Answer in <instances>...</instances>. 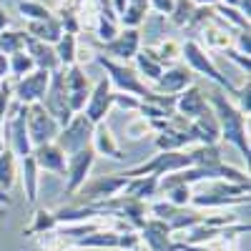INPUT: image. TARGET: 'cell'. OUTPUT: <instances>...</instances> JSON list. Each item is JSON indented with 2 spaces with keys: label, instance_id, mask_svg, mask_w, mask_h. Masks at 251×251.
<instances>
[{
  "label": "cell",
  "instance_id": "obj_44",
  "mask_svg": "<svg viewBox=\"0 0 251 251\" xmlns=\"http://www.w3.org/2000/svg\"><path fill=\"white\" fill-rule=\"evenodd\" d=\"M113 106L121 108V111H133V113H138V108H141V98L128 96V93H113Z\"/></svg>",
  "mask_w": 251,
  "mask_h": 251
},
{
  "label": "cell",
  "instance_id": "obj_25",
  "mask_svg": "<svg viewBox=\"0 0 251 251\" xmlns=\"http://www.w3.org/2000/svg\"><path fill=\"white\" fill-rule=\"evenodd\" d=\"M121 194L136 201H151L153 196H158V176H133Z\"/></svg>",
  "mask_w": 251,
  "mask_h": 251
},
{
  "label": "cell",
  "instance_id": "obj_54",
  "mask_svg": "<svg viewBox=\"0 0 251 251\" xmlns=\"http://www.w3.org/2000/svg\"><path fill=\"white\" fill-rule=\"evenodd\" d=\"M3 151H8V143H5V138H3V133H0V153Z\"/></svg>",
  "mask_w": 251,
  "mask_h": 251
},
{
  "label": "cell",
  "instance_id": "obj_45",
  "mask_svg": "<svg viewBox=\"0 0 251 251\" xmlns=\"http://www.w3.org/2000/svg\"><path fill=\"white\" fill-rule=\"evenodd\" d=\"M138 249H141L138 231H123V234H118V251H138Z\"/></svg>",
  "mask_w": 251,
  "mask_h": 251
},
{
  "label": "cell",
  "instance_id": "obj_13",
  "mask_svg": "<svg viewBox=\"0 0 251 251\" xmlns=\"http://www.w3.org/2000/svg\"><path fill=\"white\" fill-rule=\"evenodd\" d=\"M113 108V91H111V80L103 75L96 86L91 88V96H88V103L83 108V116H86L93 126L106 121V116L111 113Z\"/></svg>",
  "mask_w": 251,
  "mask_h": 251
},
{
  "label": "cell",
  "instance_id": "obj_50",
  "mask_svg": "<svg viewBox=\"0 0 251 251\" xmlns=\"http://www.w3.org/2000/svg\"><path fill=\"white\" fill-rule=\"evenodd\" d=\"M8 25H10V18H8L5 8L0 5V33H3V30H8Z\"/></svg>",
  "mask_w": 251,
  "mask_h": 251
},
{
  "label": "cell",
  "instance_id": "obj_38",
  "mask_svg": "<svg viewBox=\"0 0 251 251\" xmlns=\"http://www.w3.org/2000/svg\"><path fill=\"white\" fill-rule=\"evenodd\" d=\"M194 10H196V5L191 3V0H176V3H174V10H171V15H169L171 25L186 28L188 20H191V15H194Z\"/></svg>",
  "mask_w": 251,
  "mask_h": 251
},
{
  "label": "cell",
  "instance_id": "obj_24",
  "mask_svg": "<svg viewBox=\"0 0 251 251\" xmlns=\"http://www.w3.org/2000/svg\"><path fill=\"white\" fill-rule=\"evenodd\" d=\"M133 60H136V73H138V78L143 80H151V83H156L158 78H161V73H163V63L156 58V53H153V48L151 46H146V48H141L136 55H133Z\"/></svg>",
  "mask_w": 251,
  "mask_h": 251
},
{
  "label": "cell",
  "instance_id": "obj_28",
  "mask_svg": "<svg viewBox=\"0 0 251 251\" xmlns=\"http://www.w3.org/2000/svg\"><path fill=\"white\" fill-rule=\"evenodd\" d=\"M188 158H191V166H216V163H224L221 158V146H191L186 149Z\"/></svg>",
  "mask_w": 251,
  "mask_h": 251
},
{
  "label": "cell",
  "instance_id": "obj_9",
  "mask_svg": "<svg viewBox=\"0 0 251 251\" xmlns=\"http://www.w3.org/2000/svg\"><path fill=\"white\" fill-rule=\"evenodd\" d=\"M40 106L55 118V123L60 126V128L73 118V111L68 108V93H66V86H63V68L50 73V83L46 88V96H43V100H40Z\"/></svg>",
  "mask_w": 251,
  "mask_h": 251
},
{
  "label": "cell",
  "instance_id": "obj_10",
  "mask_svg": "<svg viewBox=\"0 0 251 251\" xmlns=\"http://www.w3.org/2000/svg\"><path fill=\"white\" fill-rule=\"evenodd\" d=\"M93 163H96V151L91 146L68 156V161H66V196H75L78 188L91 178L88 174L93 169Z\"/></svg>",
  "mask_w": 251,
  "mask_h": 251
},
{
  "label": "cell",
  "instance_id": "obj_40",
  "mask_svg": "<svg viewBox=\"0 0 251 251\" xmlns=\"http://www.w3.org/2000/svg\"><path fill=\"white\" fill-rule=\"evenodd\" d=\"M214 13H219L216 18H221L226 25L231 23V25H236L239 30H249V18H244V15L236 10V8H228V5H221V3H216V5H214Z\"/></svg>",
  "mask_w": 251,
  "mask_h": 251
},
{
  "label": "cell",
  "instance_id": "obj_35",
  "mask_svg": "<svg viewBox=\"0 0 251 251\" xmlns=\"http://www.w3.org/2000/svg\"><path fill=\"white\" fill-rule=\"evenodd\" d=\"M33 71H35V63H33V58H30L25 50L8 55V75H13L15 80L25 78V75L33 73Z\"/></svg>",
  "mask_w": 251,
  "mask_h": 251
},
{
  "label": "cell",
  "instance_id": "obj_43",
  "mask_svg": "<svg viewBox=\"0 0 251 251\" xmlns=\"http://www.w3.org/2000/svg\"><path fill=\"white\" fill-rule=\"evenodd\" d=\"M141 25H143L146 35H151V38L163 35V38H166V18H163V15H146Z\"/></svg>",
  "mask_w": 251,
  "mask_h": 251
},
{
  "label": "cell",
  "instance_id": "obj_52",
  "mask_svg": "<svg viewBox=\"0 0 251 251\" xmlns=\"http://www.w3.org/2000/svg\"><path fill=\"white\" fill-rule=\"evenodd\" d=\"M0 206H10V196H8V191H0Z\"/></svg>",
  "mask_w": 251,
  "mask_h": 251
},
{
  "label": "cell",
  "instance_id": "obj_8",
  "mask_svg": "<svg viewBox=\"0 0 251 251\" xmlns=\"http://www.w3.org/2000/svg\"><path fill=\"white\" fill-rule=\"evenodd\" d=\"M25 126H28V138H30V146H46V143H55L58 133H60V126L55 123V118L40 106V103H30L28 106V118H25Z\"/></svg>",
  "mask_w": 251,
  "mask_h": 251
},
{
  "label": "cell",
  "instance_id": "obj_55",
  "mask_svg": "<svg viewBox=\"0 0 251 251\" xmlns=\"http://www.w3.org/2000/svg\"><path fill=\"white\" fill-rule=\"evenodd\" d=\"M63 251H80V249H75V246H73V249H63Z\"/></svg>",
  "mask_w": 251,
  "mask_h": 251
},
{
  "label": "cell",
  "instance_id": "obj_27",
  "mask_svg": "<svg viewBox=\"0 0 251 251\" xmlns=\"http://www.w3.org/2000/svg\"><path fill=\"white\" fill-rule=\"evenodd\" d=\"M58 228V221H55V214L48 211V208H35L33 211V221L30 226L23 228V236H43V234H50Z\"/></svg>",
  "mask_w": 251,
  "mask_h": 251
},
{
  "label": "cell",
  "instance_id": "obj_1",
  "mask_svg": "<svg viewBox=\"0 0 251 251\" xmlns=\"http://www.w3.org/2000/svg\"><path fill=\"white\" fill-rule=\"evenodd\" d=\"M208 106H211L216 121H219V128H221V141L236 146V149L241 151V156L249 161L251 156V146H249V133H246V116L239 113V108L234 106L231 96H228L224 88L214 86L211 93L206 96Z\"/></svg>",
  "mask_w": 251,
  "mask_h": 251
},
{
  "label": "cell",
  "instance_id": "obj_34",
  "mask_svg": "<svg viewBox=\"0 0 251 251\" xmlns=\"http://www.w3.org/2000/svg\"><path fill=\"white\" fill-rule=\"evenodd\" d=\"M18 13L23 15L30 23H38V20H48L55 15V10H50L46 3L40 0H18Z\"/></svg>",
  "mask_w": 251,
  "mask_h": 251
},
{
  "label": "cell",
  "instance_id": "obj_17",
  "mask_svg": "<svg viewBox=\"0 0 251 251\" xmlns=\"http://www.w3.org/2000/svg\"><path fill=\"white\" fill-rule=\"evenodd\" d=\"M30 156H33V161L38 166V171H48V174H55V176H66V161H68V156L63 153L55 143L35 146Z\"/></svg>",
  "mask_w": 251,
  "mask_h": 251
},
{
  "label": "cell",
  "instance_id": "obj_23",
  "mask_svg": "<svg viewBox=\"0 0 251 251\" xmlns=\"http://www.w3.org/2000/svg\"><path fill=\"white\" fill-rule=\"evenodd\" d=\"M25 33L35 40H40V43H48V46H55L58 40L63 38V28H60V20L58 15L48 18V20H38V23H25Z\"/></svg>",
  "mask_w": 251,
  "mask_h": 251
},
{
  "label": "cell",
  "instance_id": "obj_41",
  "mask_svg": "<svg viewBox=\"0 0 251 251\" xmlns=\"http://www.w3.org/2000/svg\"><path fill=\"white\" fill-rule=\"evenodd\" d=\"M161 196H163L166 201H171L174 206H178V208H188L194 191H191V186H171L169 191H163Z\"/></svg>",
  "mask_w": 251,
  "mask_h": 251
},
{
  "label": "cell",
  "instance_id": "obj_48",
  "mask_svg": "<svg viewBox=\"0 0 251 251\" xmlns=\"http://www.w3.org/2000/svg\"><path fill=\"white\" fill-rule=\"evenodd\" d=\"M236 50L239 53H244L246 58H249V53H251V38H249V30H239V38H236Z\"/></svg>",
  "mask_w": 251,
  "mask_h": 251
},
{
  "label": "cell",
  "instance_id": "obj_21",
  "mask_svg": "<svg viewBox=\"0 0 251 251\" xmlns=\"http://www.w3.org/2000/svg\"><path fill=\"white\" fill-rule=\"evenodd\" d=\"M25 53L33 58L35 68H40V71L53 73V71L60 68L58 55H55V48L48 46V43H40V40H35V38H30V35H28V40H25Z\"/></svg>",
  "mask_w": 251,
  "mask_h": 251
},
{
  "label": "cell",
  "instance_id": "obj_31",
  "mask_svg": "<svg viewBox=\"0 0 251 251\" xmlns=\"http://www.w3.org/2000/svg\"><path fill=\"white\" fill-rule=\"evenodd\" d=\"M151 48H153L156 58L163 63L166 68L176 66V63L181 60V40H176V38H161L158 43L151 46Z\"/></svg>",
  "mask_w": 251,
  "mask_h": 251
},
{
  "label": "cell",
  "instance_id": "obj_30",
  "mask_svg": "<svg viewBox=\"0 0 251 251\" xmlns=\"http://www.w3.org/2000/svg\"><path fill=\"white\" fill-rule=\"evenodd\" d=\"M73 246L75 249H118V234L103 228V231H93L83 239H75Z\"/></svg>",
  "mask_w": 251,
  "mask_h": 251
},
{
  "label": "cell",
  "instance_id": "obj_19",
  "mask_svg": "<svg viewBox=\"0 0 251 251\" xmlns=\"http://www.w3.org/2000/svg\"><path fill=\"white\" fill-rule=\"evenodd\" d=\"M203 111H208V100H206V96H203V91L199 86H188L186 91H181L176 96V113L178 116L194 121Z\"/></svg>",
  "mask_w": 251,
  "mask_h": 251
},
{
  "label": "cell",
  "instance_id": "obj_32",
  "mask_svg": "<svg viewBox=\"0 0 251 251\" xmlns=\"http://www.w3.org/2000/svg\"><path fill=\"white\" fill-rule=\"evenodd\" d=\"M18 181V158L8 149L0 153V191H10Z\"/></svg>",
  "mask_w": 251,
  "mask_h": 251
},
{
  "label": "cell",
  "instance_id": "obj_42",
  "mask_svg": "<svg viewBox=\"0 0 251 251\" xmlns=\"http://www.w3.org/2000/svg\"><path fill=\"white\" fill-rule=\"evenodd\" d=\"M231 98H236L234 106L239 108V113H244V116L249 118V111H251V88H249V78H244V80L239 83V86H236V93H234Z\"/></svg>",
  "mask_w": 251,
  "mask_h": 251
},
{
  "label": "cell",
  "instance_id": "obj_56",
  "mask_svg": "<svg viewBox=\"0 0 251 251\" xmlns=\"http://www.w3.org/2000/svg\"><path fill=\"white\" fill-rule=\"evenodd\" d=\"M138 251H141V249H138Z\"/></svg>",
  "mask_w": 251,
  "mask_h": 251
},
{
  "label": "cell",
  "instance_id": "obj_22",
  "mask_svg": "<svg viewBox=\"0 0 251 251\" xmlns=\"http://www.w3.org/2000/svg\"><path fill=\"white\" fill-rule=\"evenodd\" d=\"M191 146H196L194 136L186 133V131L171 128L169 121H166V128L156 133V149L158 151H186V149H191Z\"/></svg>",
  "mask_w": 251,
  "mask_h": 251
},
{
  "label": "cell",
  "instance_id": "obj_36",
  "mask_svg": "<svg viewBox=\"0 0 251 251\" xmlns=\"http://www.w3.org/2000/svg\"><path fill=\"white\" fill-rule=\"evenodd\" d=\"M25 40H28L25 30H3L0 33V53L13 55V53L25 50Z\"/></svg>",
  "mask_w": 251,
  "mask_h": 251
},
{
  "label": "cell",
  "instance_id": "obj_29",
  "mask_svg": "<svg viewBox=\"0 0 251 251\" xmlns=\"http://www.w3.org/2000/svg\"><path fill=\"white\" fill-rule=\"evenodd\" d=\"M146 15H149V0H128L123 15L118 18V25H123V28H141Z\"/></svg>",
  "mask_w": 251,
  "mask_h": 251
},
{
  "label": "cell",
  "instance_id": "obj_6",
  "mask_svg": "<svg viewBox=\"0 0 251 251\" xmlns=\"http://www.w3.org/2000/svg\"><path fill=\"white\" fill-rule=\"evenodd\" d=\"M191 166V158H188L186 151H158L153 158L143 161L138 166H133V169L123 171V176H166V174H176V171H183Z\"/></svg>",
  "mask_w": 251,
  "mask_h": 251
},
{
  "label": "cell",
  "instance_id": "obj_2",
  "mask_svg": "<svg viewBox=\"0 0 251 251\" xmlns=\"http://www.w3.org/2000/svg\"><path fill=\"white\" fill-rule=\"evenodd\" d=\"M249 188L241 183H228V181H206V188L201 194L191 196L194 208H226V206H249Z\"/></svg>",
  "mask_w": 251,
  "mask_h": 251
},
{
  "label": "cell",
  "instance_id": "obj_37",
  "mask_svg": "<svg viewBox=\"0 0 251 251\" xmlns=\"http://www.w3.org/2000/svg\"><path fill=\"white\" fill-rule=\"evenodd\" d=\"M75 43H78L75 35L63 33V38L53 46V48H55V55H58V63H60V68H68V66H73V63H75Z\"/></svg>",
  "mask_w": 251,
  "mask_h": 251
},
{
  "label": "cell",
  "instance_id": "obj_4",
  "mask_svg": "<svg viewBox=\"0 0 251 251\" xmlns=\"http://www.w3.org/2000/svg\"><path fill=\"white\" fill-rule=\"evenodd\" d=\"M96 63L106 71L108 80H111V86H116V93H128V96H136V98H149L151 96V86H146V80L138 78L136 68L131 66H126V63L121 60H111L106 55H96Z\"/></svg>",
  "mask_w": 251,
  "mask_h": 251
},
{
  "label": "cell",
  "instance_id": "obj_18",
  "mask_svg": "<svg viewBox=\"0 0 251 251\" xmlns=\"http://www.w3.org/2000/svg\"><path fill=\"white\" fill-rule=\"evenodd\" d=\"M191 136L201 146H219L221 143V128H219V121H216L211 106H208V111H203L199 118L191 121Z\"/></svg>",
  "mask_w": 251,
  "mask_h": 251
},
{
  "label": "cell",
  "instance_id": "obj_11",
  "mask_svg": "<svg viewBox=\"0 0 251 251\" xmlns=\"http://www.w3.org/2000/svg\"><path fill=\"white\" fill-rule=\"evenodd\" d=\"M48 83H50V73L35 68V71L28 73L25 78H20V80L13 83V96H15L18 103H23V106L40 103V100H43V96H46Z\"/></svg>",
  "mask_w": 251,
  "mask_h": 251
},
{
  "label": "cell",
  "instance_id": "obj_12",
  "mask_svg": "<svg viewBox=\"0 0 251 251\" xmlns=\"http://www.w3.org/2000/svg\"><path fill=\"white\" fill-rule=\"evenodd\" d=\"M103 53L100 55H106L111 60H131L138 50H141V30L138 28H123L118 30V35L113 40H108V43H100L98 46Z\"/></svg>",
  "mask_w": 251,
  "mask_h": 251
},
{
  "label": "cell",
  "instance_id": "obj_14",
  "mask_svg": "<svg viewBox=\"0 0 251 251\" xmlns=\"http://www.w3.org/2000/svg\"><path fill=\"white\" fill-rule=\"evenodd\" d=\"M188 86H194V73L188 71L186 66H181V63H176V66L163 68L161 78L153 83L151 91L153 93H161V96H178Z\"/></svg>",
  "mask_w": 251,
  "mask_h": 251
},
{
  "label": "cell",
  "instance_id": "obj_33",
  "mask_svg": "<svg viewBox=\"0 0 251 251\" xmlns=\"http://www.w3.org/2000/svg\"><path fill=\"white\" fill-rule=\"evenodd\" d=\"M63 86H66V93H75V91H88L91 80L83 71L80 63H73V66L63 68Z\"/></svg>",
  "mask_w": 251,
  "mask_h": 251
},
{
  "label": "cell",
  "instance_id": "obj_20",
  "mask_svg": "<svg viewBox=\"0 0 251 251\" xmlns=\"http://www.w3.org/2000/svg\"><path fill=\"white\" fill-rule=\"evenodd\" d=\"M201 35H203V43L214 50H226L234 46V33L221 18H211L206 25H201Z\"/></svg>",
  "mask_w": 251,
  "mask_h": 251
},
{
  "label": "cell",
  "instance_id": "obj_51",
  "mask_svg": "<svg viewBox=\"0 0 251 251\" xmlns=\"http://www.w3.org/2000/svg\"><path fill=\"white\" fill-rule=\"evenodd\" d=\"M191 3L199 5V8H203V5H206V8H214V5H216V0H191Z\"/></svg>",
  "mask_w": 251,
  "mask_h": 251
},
{
  "label": "cell",
  "instance_id": "obj_7",
  "mask_svg": "<svg viewBox=\"0 0 251 251\" xmlns=\"http://www.w3.org/2000/svg\"><path fill=\"white\" fill-rule=\"evenodd\" d=\"M91 136H93V123L83 116V113H75V116L60 128V133H58V138H55V146H58V149L66 153V156H73L75 151L91 146Z\"/></svg>",
  "mask_w": 251,
  "mask_h": 251
},
{
  "label": "cell",
  "instance_id": "obj_49",
  "mask_svg": "<svg viewBox=\"0 0 251 251\" xmlns=\"http://www.w3.org/2000/svg\"><path fill=\"white\" fill-rule=\"evenodd\" d=\"M126 3H128V0H111V8H113V13L121 18L123 15V10H126Z\"/></svg>",
  "mask_w": 251,
  "mask_h": 251
},
{
  "label": "cell",
  "instance_id": "obj_39",
  "mask_svg": "<svg viewBox=\"0 0 251 251\" xmlns=\"http://www.w3.org/2000/svg\"><path fill=\"white\" fill-rule=\"evenodd\" d=\"M126 138H131V141H141V138H146L149 133H153V128H151V121L149 118H143V116H133L128 123H126Z\"/></svg>",
  "mask_w": 251,
  "mask_h": 251
},
{
  "label": "cell",
  "instance_id": "obj_53",
  "mask_svg": "<svg viewBox=\"0 0 251 251\" xmlns=\"http://www.w3.org/2000/svg\"><path fill=\"white\" fill-rule=\"evenodd\" d=\"M216 3H221V5H228V8H236V5H239V0H216Z\"/></svg>",
  "mask_w": 251,
  "mask_h": 251
},
{
  "label": "cell",
  "instance_id": "obj_5",
  "mask_svg": "<svg viewBox=\"0 0 251 251\" xmlns=\"http://www.w3.org/2000/svg\"><path fill=\"white\" fill-rule=\"evenodd\" d=\"M126 183H128V176H123V174H103V176H93L88 178L86 183H83L78 188V203L83 206H96L100 201H108L113 196H118Z\"/></svg>",
  "mask_w": 251,
  "mask_h": 251
},
{
  "label": "cell",
  "instance_id": "obj_26",
  "mask_svg": "<svg viewBox=\"0 0 251 251\" xmlns=\"http://www.w3.org/2000/svg\"><path fill=\"white\" fill-rule=\"evenodd\" d=\"M18 176H20V183H23V194L28 203H35L38 201V166L33 156L18 158Z\"/></svg>",
  "mask_w": 251,
  "mask_h": 251
},
{
  "label": "cell",
  "instance_id": "obj_15",
  "mask_svg": "<svg viewBox=\"0 0 251 251\" xmlns=\"http://www.w3.org/2000/svg\"><path fill=\"white\" fill-rule=\"evenodd\" d=\"M141 244H146L149 251H174V236L171 228L161 219H146V224L138 228Z\"/></svg>",
  "mask_w": 251,
  "mask_h": 251
},
{
  "label": "cell",
  "instance_id": "obj_16",
  "mask_svg": "<svg viewBox=\"0 0 251 251\" xmlns=\"http://www.w3.org/2000/svg\"><path fill=\"white\" fill-rule=\"evenodd\" d=\"M91 149L96 151V156H106V158H113V161H126V151L118 146V138L113 136L111 126L106 121H100V123L93 126Z\"/></svg>",
  "mask_w": 251,
  "mask_h": 251
},
{
  "label": "cell",
  "instance_id": "obj_47",
  "mask_svg": "<svg viewBox=\"0 0 251 251\" xmlns=\"http://www.w3.org/2000/svg\"><path fill=\"white\" fill-rule=\"evenodd\" d=\"M174 3H176V0H149V10H153L156 15L169 18L171 10H174Z\"/></svg>",
  "mask_w": 251,
  "mask_h": 251
},
{
  "label": "cell",
  "instance_id": "obj_46",
  "mask_svg": "<svg viewBox=\"0 0 251 251\" xmlns=\"http://www.w3.org/2000/svg\"><path fill=\"white\" fill-rule=\"evenodd\" d=\"M224 53V58H228V60H234L236 66L244 71V75L249 78V71H251V63H249V58L244 55V53H239L236 48H226V50H221Z\"/></svg>",
  "mask_w": 251,
  "mask_h": 251
},
{
  "label": "cell",
  "instance_id": "obj_3",
  "mask_svg": "<svg viewBox=\"0 0 251 251\" xmlns=\"http://www.w3.org/2000/svg\"><path fill=\"white\" fill-rule=\"evenodd\" d=\"M181 58L186 60V68L191 71V73L206 75L208 80H214V86L224 88L228 96L236 93V86H234V83L228 80L226 75H221V71L214 66V60L208 58V53L203 50V46L199 43V40H194V38L183 40V43H181Z\"/></svg>",
  "mask_w": 251,
  "mask_h": 251
}]
</instances>
